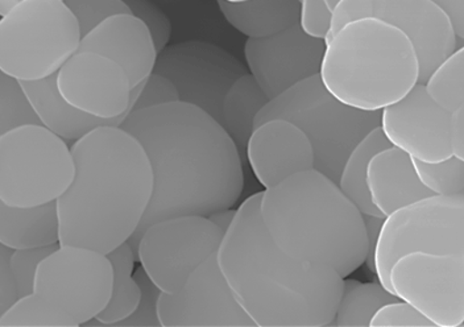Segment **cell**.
I'll list each match as a JSON object with an SVG mask.
<instances>
[{"label":"cell","instance_id":"cell-1","mask_svg":"<svg viewBox=\"0 0 464 327\" xmlns=\"http://www.w3.org/2000/svg\"><path fill=\"white\" fill-rule=\"evenodd\" d=\"M120 127L142 146L153 178L150 204L128 240L134 252L145 227L160 219L207 217L237 204L244 188L242 157L225 128L206 111L171 102L130 111Z\"/></svg>","mask_w":464,"mask_h":327},{"label":"cell","instance_id":"cell-2","mask_svg":"<svg viewBox=\"0 0 464 327\" xmlns=\"http://www.w3.org/2000/svg\"><path fill=\"white\" fill-rule=\"evenodd\" d=\"M261 193L236 210L218 264L256 326H331L343 277L324 264L300 262L276 245L260 216Z\"/></svg>","mask_w":464,"mask_h":327},{"label":"cell","instance_id":"cell-3","mask_svg":"<svg viewBox=\"0 0 464 327\" xmlns=\"http://www.w3.org/2000/svg\"><path fill=\"white\" fill-rule=\"evenodd\" d=\"M70 149L73 179L56 201L60 245L109 255L142 222L152 196L150 163L121 127H99Z\"/></svg>","mask_w":464,"mask_h":327},{"label":"cell","instance_id":"cell-4","mask_svg":"<svg viewBox=\"0 0 464 327\" xmlns=\"http://www.w3.org/2000/svg\"><path fill=\"white\" fill-rule=\"evenodd\" d=\"M260 216L273 242L300 262L324 264L345 279L366 260L362 214L316 169L265 189Z\"/></svg>","mask_w":464,"mask_h":327},{"label":"cell","instance_id":"cell-5","mask_svg":"<svg viewBox=\"0 0 464 327\" xmlns=\"http://www.w3.org/2000/svg\"><path fill=\"white\" fill-rule=\"evenodd\" d=\"M319 77L334 97L374 111L399 101L418 82V60L399 28L372 18L352 23L325 43Z\"/></svg>","mask_w":464,"mask_h":327},{"label":"cell","instance_id":"cell-6","mask_svg":"<svg viewBox=\"0 0 464 327\" xmlns=\"http://www.w3.org/2000/svg\"><path fill=\"white\" fill-rule=\"evenodd\" d=\"M275 119L304 132L312 144L314 169L338 185L350 153L380 127L381 111H362L339 101L314 74L269 101L256 115L255 128Z\"/></svg>","mask_w":464,"mask_h":327},{"label":"cell","instance_id":"cell-7","mask_svg":"<svg viewBox=\"0 0 464 327\" xmlns=\"http://www.w3.org/2000/svg\"><path fill=\"white\" fill-rule=\"evenodd\" d=\"M0 18V70L19 82L56 74L82 35L63 0H20Z\"/></svg>","mask_w":464,"mask_h":327},{"label":"cell","instance_id":"cell-8","mask_svg":"<svg viewBox=\"0 0 464 327\" xmlns=\"http://www.w3.org/2000/svg\"><path fill=\"white\" fill-rule=\"evenodd\" d=\"M74 163L65 140L41 124L0 138V201L31 208L56 202L72 185Z\"/></svg>","mask_w":464,"mask_h":327},{"label":"cell","instance_id":"cell-9","mask_svg":"<svg viewBox=\"0 0 464 327\" xmlns=\"http://www.w3.org/2000/svg\"><path fill=\"white\" fill-rule=\"evenodd\" d=\"M413 252L464 255V194L421 198L384 218L375 247L374 273L387 291L392 293V264Z\"/></svg>","mask_w":464,"mask_h":327},{"label":"cell","instance_id":"cell-10","mask_svg":"<svg viewBox=\"0 0 464 327\" xmlns=\"http://www.w3.org/2000/svg\"><path fill=\"white\" fill-rule=\"evenodd\" d=\"M111 284L113 268L106 255L87 247L58 245L37 267L33 293L81 326L105 309Z\"/></svg>","mask_w":464,"mask_h":327},{"label":"cell","instance_id":"cell-11","mask_svg":"<svg viewBox=\"0 0 464 327\" xmlns=\"http://www.w3.org/2000/svg\"><path fill=\"white\" fill-rule=\"evenodd\" d=\"M225 234L208 218L186 215L145 227L135 255L160 293H173L211 255H217Z\"/></svg>","mask_w":464,"mask_h":327},{"label":"cell","instance_id":"cell-12","mask_svg":"<svg viewBox=\"0 0 464 327\" xmlns=\"http://www.w3.org/2000/svg\"><path fill=\"white\" fill-rule=\"evenodd\" d=\"M389 281L393 295L411 304L434 326L463 324L464 255H405L392 264Z\"/></svg>","mask_w":464,"mask_h":327},{"label":"cell","instance_id":"cell-13","mask_svg":"<svg viewBox=\"0 0 464 327\" xmlns=\"http://www.w3.org/2000/svg\"><path fill=\"white\" fill-rule=\"evenodd\" d=\"M152 72L172 82L179 101L206 111L218 123L227 91L247 73L246 66L230 53L202 41L165 47L159 53Z\"/></svg>","mask_w":464,"mask_h":327},{"label":"cell","instance_id":"cell-14","mask_svg":"<svg viewBox=\"0 0 464 327\" xmlns=\"http://www.w3.org/2000/svg\"><path fill=\"white\" fill-rule=\"evenodd\" d=\"M160 326H256L236 300L211 255L188 276L179 291L160 293L157 301Z\"/></svg>","mask_w":464,"mask_h":327},{"label":"cell","instance_id":"cell-15","mask_svg":"<svg viewBox=\"0 0 464 327\" xmlns=\"http://www.w3.org/2000/svg\"><path fill=\"white\" fill-rule=\"evenodd\" d=\"M56 85L74 109L103 120L126 118L140 86L132 90L121 66L91 52L73 53L58 70Z\"/></svg>","mask_w":464,"mask_h":327},{"label":"cell","instance_id":"cell-16","mask_svg":"<svg viewBox=\"0 0 464 327\" xmlns=\"http://www.w3.org/2000/svg\"><path fill=\"white\" fill-rule=\"evenodd\" d=\"M325 41L305 34L300 24L277 34L250 39L244 53L252 77L269 101L319 74Z\"/></svg>","mask_w":464,"mask_h":327},{"label":"cell","instance_id":"cell-17","mask_svg":"<svg viewBox=\"0 0 464 327\" xmlns=\"http://www.w3.org/2000/svg\"><path fill=\"white\" fill-rule=\"evenodd\" d=\"M450 118V111L429 97L424 85L416 84L381 111L380 127L392 147L424 163H438L451 157Z\"/></svg>","mask_w":464,"mask_h":327},{"label":"cell","instance_id":"cell-18","mask_svg":"<svg viewBox=\"0 0 464 327\" xmlns=\"http://www.w3.org/2000/svg\"><path fill=\"white\" fill-rule=\"evenodd\" d=\"M374 16L399 28L411 43L420 68L417 84L424 85L461 48L450 19L432 0H374Z\"/></svg>","mask_w":464,"mask_h":327},{"label":"cell","instance_id":"cell-19","mask_svg":"<svg viewBox=\"0 0 464 327\" xmlns=\"http://www.w3.org/2000/svg\"><path fill=\"white\" fill-rule=\"evenodd\" d=\"M246 156L265 189L314 168V151L308 138L293 123L281 119L269 120L255 128Z\"/></svg>","mask_w":464,"mask_h":327},{"label":"cell","instance_id":"cell-20","mask_svg":"<svg viewBox=\"0 0 464 327\" xmlns=\"http://www.w3.org/2000/svg\"><path fill=\"white\" fill-rule=\"evenodd\" d=\"M78 52L99 53L115 62L126 72L132 90L150 76L159 56L150 32L131 14L111 15L98 24L82 37Z\"/></svg>","mask_w":464,"mask_h":327},{"label":"cell","instance_id":"cell-21","mask_svg":"<svg viewBox=\"0 0 464 327\" xmlns=\"http://www.w3.org/2000/svg\"><path fill=\"white\" fill-rule=\"evenodd\" d=\"M366 182L372 205L384 217L421 198L433 197L418 179L411 157L395 147L372 157Z\"/></svg>","mask_w":464,"mask_h":327},{"label":"cell","instance_id":"cell-22","mask_svg":"<svg viewBox=\"0 0 464 327\" xmlns=\"http://www.w3.org/2000/svg\"><path fill=\"white\" fill-rule=\"evenodd\" d=\"M20 82L41 126L47 128L65 142H76L99 127H120L128 117L103 120L74 109L64 101L58 91L56 74L44 80Z\"/></svg>","mask_w":464,"mask_h":327},{"label":"cell","instance_id":"cell-23","mask_svg":"<svg viewBox=\"0 0 464 327\" xmlns=\"http://www.w3.org/2000/svg\"><path fill=\"white\" fill-rule=\"evenodd\" d=\"M0 243L14 251L60 244L56 202L20 208L0 201Z\"/></svg>","mask_w":464,"mask_h":327},{"label":"cell","instance_id":"cell-24","mask_svg":"<svg viewBox=\"0 0 464 327\" xmlns=\"http://www.w3.org/2000/svg\"><path fill=\"white\" fill-rule=\"evenodd\" d=\"M218 5L227 22L250 39L277 34L300 22V0H218Z\"/></svg>","mask_w":464,"mask_h":327},{"label":"cell","instance_id":"cell-25","mask_svg":"<svg viewBox=\"0 0 464 327\" xmlns=\"http://www.w3.org/2000/svg\"><path fill=\"white\" fill-rule=\"evenodd\" d=\"M268 101L258 82L248 73L236 81L223 101L221 126L238 149L242 159L255 130L256 115Z\"/></svg>","mask_w":464,"mask_h":327},{"label":"cell","instance_id":"cell-26","mask_svg":"<svg viewBox=\"0 0 464 327\" xmlns=\"http://www.w3.org/2000/svg\"><path fill=\"white\" fill-rule=\"evenodd\" d=\"M113 268V284L109 303L94 320L98 325L116 326L136 312L140 301V288L135 277V252L128 242L106 255Z\"/></svg>","mask_w":464,"mask_h":327},{"label":"cell","instance_id":"cell-27","mask_svg":"<svg viewBox=\"0 0 464 327\" xmlns=\"http://www.w3.org/2000/svg\"><path fill=\"white\" fill-rule=\"evenodd\" d=\"M391 147L392 144L385 139L381 127H377L353 149L343 164L338 181L339 188L363 215L382 216L372 205L368 192L367 168L375 153Z\"/></svg>","mask_w":464,"mask_h":327},{"label":"cell","instance_id":"cell-28","mask_svg":"<svg viewBox=\"0 0 464 327\" xmlns=\"http://www.w3.org/2000/svg\"><path fill=\"white\" fill-rule=\"evenodd\" d=\"M399 300L381 284H362L343 279V291L335 310L334 325L370 326L372 318L383 305Z\"/></svg>","mask_w":464,"mask_h":327},{"label":"cell","instance_id":"cell-29","mask_svg":"<svg viewBox=\"0 0 464 327\" xmlns=\"http://www.w3.org/2000/svg\"><path fill=\"white\" fill-rule=\"evenodd\" d=\"M424 86L429 97L450 113L464 107V48L443 61Z\"/></svg>","mask_w":464,"mask_h":327},{"label":"cell","instance_id":"cell-30","mask_svg":"<svg viewBox=\"0 0 464 327\" xmlns=\"http://www.w3.org/2000/svg\"><path fill=\"white\" fill-rule=\"evenodd\" d=\"M53 326L76 327L62 310L48 303L35 293L19 297L0 317V327Z\"/></svg>","mask_w":464,"mask_h":327},{"label":"cell","instance_id":"cell-31","mask_svg":"<svg viewBox=\"0 0 464 327\" xmlns=\"http://www.w3.org/2000/svg\"><path fill=\"white\" fill-rule=\"evenodd\" d=\"M27 124L41 123L22 82L0 70V138Z\"/></svg>","mask_w":464,"mask_h":327},{"label":"cell","instance_id":"cell-32","mask_svg":"<svg viewBox=\"0 0 464 327\" xmlns=\"http://www.w3.org/2000/svg\"><path fill=\"white\" fill-rule=\"evenodd\" d=\"M418 179L433 196L453 197L464 194V160L451 156L438 163L412 159Z\"/></svg>","mask_w":464,"mask_h":327},{"label":"cell","instance_id":"cell-33","mask_svg":"<svg viewBox=\"0 0 464 327\" xmlns=\"http://www.w3.org/2000/svg\"><path fill=\"white\" fill-rule=\"evenodd\" d=\"M80 26L81 35L93 31L110 16L130 14L123 0H63Z\"/></svg>","mask_w":464,"mask_h":327},{"label":"cell","instance_id":"cell-34","mask_svg":"<svg viewBox=\"0 0 464 327\" xmlns=\"http://www.w3.org/2000/svg\"><path fill=\"white\" fill-rule=\"evenodd\" d=\"M56 245L16 250L11 255V272L14 275L18 298L29 295L34 291L37 267L45 256L56 250Z\"/></svg>","mask_w":464,"mask_h":327},{"label":"cell","instance_id":"cell-35","mask_svg":"<svg viewBox=\"0 0 464 327\" xmlns=\"http://www.w3.org/2000/svg\"><path fill=\"white\" fill-rule=\"evenodd\" d=\"M123 2L130 8V14L140 20L150 32L157 52L163 51L172 34V24L168 15L151 0H123Z\"/></svg>","mask_w":464,"mask_h":327},{"label":"cell","instance_id":"cell-36","mask_svg":"<svg viewBox=\"0 0 464 327\" xmlns=\"http://www.w3.org/2000/svg\"><path fill=\"white\" fill-rule=\"evenodd\" d=\"M371 327H435L424 314L411 304L399 300L382 306L374 314Z\"/></svg>","mask_w":464,"mask_h":327},{"label":"cell","instance_id":"cell-37","mask_svg":"<svg viewBox=\"0 0 464 327\" xmlns=\"http://www.w3.org/2000/svg\"><path fill=\"white\" fill-rule=\"evenodd\" d=\"M135 280L140 288V301L136 312L126 321L119 322L116 326H160L157 316V301L160 291L151 283L143 268H140L135 274Z\"/></svg>","mask_w":464,"mask_h":327},{"label":"cell","instance_id":"cell-38","mask_svg":"<svg viewBox=\"0 0 464 327\" xmlns=\"http://www.w3.org/2000/svg\"><path fill=\"white\" fill-rule=\"evenodd\" d=\"M179 101L177 89L160 74L151 73L140 86L131 111L151 109L167 103Z\"/></svg>","mask_w":464,"mask_h":327},{"label":"cell","instance_id":"cell-39","mask_svg":"<svg viewBox=\"0 0 464 327\" xmlns=\"http://www.w3.org/2000/svg\"><path fill=\"white\" fill-rule=\"evenodd\" d=\"M374 16V0H339L331 10L329 32L325 43L347 24Z\"/></svg>","mask_w":464,"mask_h":327},{"label":"cell","instance_id":"cell-40","mask_svg":"<svg viewBox=\"0 0 464 327\" xmlns=\"http://www.w3.org/2000/svg\"><path fill=\"white\" fill-rule=\"evenodd\" d=\"M331 23V8L324 0H300L302 31L316 39L325 40Z\"/></svg>","mask_w":464,"mask_h":327},{"label":"cell","instance_id":"cell-41","mask_svg":"<svg viewBox=\"0 0 464 327\" xmlns=\"http://www.w3.org/2000/svg\"><path fill=\"white\" fill-rule=\"evenodd\" d=\"M14 250L0 243V317L18 300V293L11 272V255Z\"/></svg>","mask_w":464,"mask_h":327},{"label":"cell","instance_id":"cell-42","mask_svg":"<svg viewBox=\"0 0 464 327\" xmlns=\"http://www.w3.org/2000/svg\"><path fill=\"white\" fill-rule=\"evenodd\" d=\"M447 18L459 40L464 39V0H432Z\"/></svg>","mask_w":464,"mask_h":327},{"label":"cell","instance_id":"cell-43","mask_svg":"<svg viewBox=\"0 0 464 327\" xmlns=\"http://www.w3.org/2000/svg\"><path fill=\"white\" fill-rule=\"evenodd\" d=\"M450 144L451 156L464 160V107L451 113Z\"/></svg>","mask_w":464,"mask_h":327},{"label":"cell","instance_id":"cell-44","mask_svg":"<svg viewBox=\"0 0 464 327\" xmlns=\"http://www.w3.org/2000/svg\"><path fill=\"white\" fill-rule=\"evenodd\" d=\"M364 229H366L367 242H368V254L364 263L367 264L368 268L374 272V254L377 244V239L381 233L385 217L372 216V215H363Z\"/></svg>","mask_w":464,"mask_h":327},{"label":"cell","instance_id":"cell-45","mask_svg":"<svg viewBox=\"0 0 464 327\" xmlns=\"http://www.w3.org/2000/svg\"><path fill=\"white\" fill-rule=\"evenodd\" d=\"M236 210L227 208L214 211V213H211L209 216H207V218H208L215 226H218L223 234H226L227 229H229L231 223L234 222Z\"/></svg>","mask_w":464,"mask_h":327},{"label":"cell","instance_id":"cell-46","mask_svg":"<svg viewBox=\"0 0 464 327\" xmlns=\"http://www.w3.org/2000/svg\"><path fill=\"white\" fill-rule=\"evenodd\" d=\"M20 0H0V15L6 14L12 6H14Z\"/></svg>","mask_w":464,"mask_h":327},{"label":"cell","instance_id":"cell-47","mask_svg":"<svg viewBox=\"0 0 464 327\" xmlns=\"http://www.w3.org/2000/svg\"><path fill=\"white\" fill-rule=\"evenodd\" d=\"M324 2L326 3V5L333 10L334 6L339 2V0H324Z\"/></svg>","mask_w":464,"mask_h":327},{"label":"cell","instance_id":"cell-48","mask_svg":"<svg viewBox=\"0 0 464 327\" xmlns=\"http://www.w3.org/2000/svg\"><path fill=\"white\" fill-rule=\"evenodd\" d=\"M227 2H243V0H227Z\"/></svg>","mask_w":464,"mask_h":327}]
</instances>
